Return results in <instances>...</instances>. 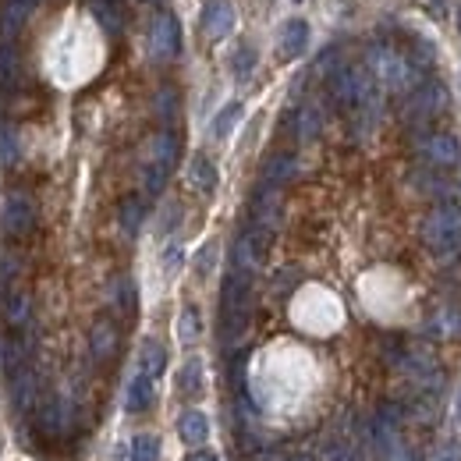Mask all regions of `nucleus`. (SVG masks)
Instances as JSON below:
<instances>
[{"mask_svg":"<svg viewBox=\"0 0 461 461\" xmlns=\"http://www.w3.org/2000/svg\"><path fill=\"white\" fill-rule=\"evenodd\" d=\"M323 461H359V455H355L352 448H344V444H330Z\"/></svg>","mask_w":461,"mask_h":461,"instance_id":"obj_39","label":"nucleus"},{"mask_svg":"<svg viewBox=\"0 0 461 461\" xmlns=\"http://www.w3.org/2000/svg\"><path fill=\"white\" fill-rule=\"evenodd\" d=\"M238 121H241V103H228V107L214 117V139H228Z\"/></svg>","mask_w":461,"mask_h":461,"instance_id":"obj_31","label":"nucleus"},{"mask_svg":"<svg viewBox=\"0 0 461 461\" xmlns=\"http://www.w3.org/2000/svg\"><path fill=\"white\" fill-rule=\"evenodd\" d=\"M298 277H302V273H298L295 266L280 270V273H277V280H273V291H280V295H284V291H291V287L298 284Z\"/></svg>","mask_w":461,"mask_h":461,"instance_id":"obj_38","label":"nucleus"},{"mask_svg":"<svg viewBox=\"0 0 461 461\" xmlns=\"http://www.w3.org/2000/svg\"><path fill=\"white\" fill-rule=\"evenodd\" d=\"M89 11H93L96 25H100L107 36H121V28H125V14H121L117 0H89Z\"/></svg>","mask_w":461,"mask_h":461,"instance_id":"obj_21","label":"nucleus"},{"mask_svg":"<svg viewBox=\"0 0 461 461\" xmlns=\"http://www.w3.org/2000/svg\"><path fill=\"white\" fill-rule=\"evenodd\" d=\"M295 4H298V0H295Z\"/></svg>","mask_w":461,"mask_h":461,"instance_id":"obj_47","label":"nucleus"},{"mask_svg":"<svg viewBox=\"0 0 461 461\" xmlns=\"http://www.w3.org/2000/svg\"><path fill=\"white\" fill-rule=\"evenodd\" d=\"M164 369H167V348L157 337H146L142 348H139V373H146V376L157 380Z\"/></svg>","mask_w":461,"mask_h":461,"instance_id":"obj_20","label":"nucleus"},{"mask_svg":"<svg viewBox=\"0 0 461 461\" xmlns=\"http://www.w3.org/2000/svg\"><path fill=\"white\" fill-rule=\"evenodd\" d=\"M412 53H416V61H412L416 68H419V64H423V68H430V64L437 61V50H433V43H430V39H416V43H412Z\"/></svg>","mask_w":461,"mask_h":461,"instance_id":"obj_36","label":"nucleus"},{"mask_svg":"<svg viewBox=\"0 0 461 461\" xmlns=\"http://www.w3.org/2000/svg\"><path fill=\"white\" fill-rule=\"evenodd\" d=\"M419 153L433 167H458L461 164V142L451 132H433L419 139Z\"/></svg>","mask_w":461,"mask_h":461,"instance_id":"obj_7","label":"nucleus"},{"mask_svg":"<svg viewBox=\"0 0 461 461\" xmlns=\"http://www.w3.org/2000/svg\"><path fill=\"white\" fill-rule=\"evenodd\" d=\"M71 416H75L71 401H68V398H53V401L43 408V416H39V426H43L50 437H61V433H68V426H71Z\"/></svg>","mask_w":461,"mask_h":461,"instance_id":"obj_18","label":"nucleus"},{"mask_svg":"<svg viewBox=\"0 0 461 461\" xmlns=\"http://www.w3.org/2000/svg\"><path fill=\"white\" fill-rule=\"evenodd\" d=\"M114 305H117L125 316H132V312H135V305H139V291H135V280H132V277H117V284H114Z\"/></svg>","mask_w":461,"mask_h":461,"instance_id":"obj_28","label":"nucleus"},{"mask_svg":"<svg viewBox=\"0 0 461 461\" xmlns=\"http://www.w3.org/2000/svg\"><path fill=\"white\" fill-rule=\"evenodd\" d=\"M153 398H157L153 376H146V373H135V376L128 380V387H125V412L139 416V412H146V408L153 405Z\"/></svg>","mask_w":461,"mask_h":461,"instance_id":"obj_13","label":"nucleus"},{"mask_svg":"<svg viewBox=\"0 0 461 461\" xmlns=\"http://www.w3.org/2000/svg\"><path fill=\"white\" fill-rule=\"evenodd\" d=\"M178 89L174 85H160L157 89V96H153V114L164 121V125H171L174 117H178Z\"/></svg>","mask_w":461,"mask_h":461,"instance_id":"obj_24","label":"nucleus"},{"mask_svg":"<svg viewBox=\"0 0 461 461\" xmlns=\"http://www.w3.org/2000/svg\"><path fill=\"white\" fill-rule=\"evenodd\" d=\"M423 241L441 255L455 259L461 252V206L455 199H444L426 221H423Z\"/></svg>","mask_w":461,"mask_h":461,"instance_id":"obj_2","label":"nucleus"},{"mask_svg":"<svg viewBox=\"0 0 461 461\" xmlns=\"http://www.w3.org/2000/svg\"><path fill=\"white\" fill-rule=\"evenodd\" d=\"M11 401H14V412H32V405H36V376H32V369L28 366H18L14 373H11Z\"/></svg>","mask_w":461,"mask_h":461,"instance_id":"obj_15","label":"nucleus"},{"mask_svg":"<svg viewBox=\"0 0 461 461\" xmlns=\"http://www.w3.org/2000/svg\"><path fill=\"white\" fill-rule=\"evenodd\" d=\"M150 4H164V0H150Z\"/></svg>","mask_w":461,"mask_h":461,"instance_id":"obj_46","label":"nucleus"},{"mask_svg":"<svg viewBox=\"0 0 461 461\" xmlns=\"http://www.w3.org/2000/svg\"><path fill=\"white\" fill-rule=\"evenodd\" d=\"M117 348H121L117 327H114L110 319H100V323L89 330V352H93V359H96L100 366H103V362H114Z\"/></svg>","mask_w":461,"mask_h":461,"instance_id":"obj_11","label":"nucleus"},{"mask_svg":"<svg viewBox=\"0 0 461 461\" xmlns=\"http://www.w3.org/2000/svg\"><path fill=\"white\" fill-rule=\"evenodd\" d=\"M437 461H461V441H458V437H455V441H448V444L441 448Z\"/></svg>","mask_w":461,"mask_h":461,"instance_id":"obj_40","label":"nucleus"},{"mask_svg":"<svg viewBox=\"0 0 461 461\" xmlns=\"http://www.w3.org/2000/svg\"><path fill=\"white\" fill-rule=\"evenodd\" d=\"M366 64H369V75L387 93H408L416 85V64L405 53H398L394 46H387V43H373L369 53H366Z\"/></svg>","mask_w":461,"mask_h":461,"instance_id":"obj_1","label":"nucleus"},{"mask_svg":"<svg viewBox=\"0 0 461 461\" xmlns=\"http://www.w3.org/2000/svg\"><path fill=\"white\" fill-rule=\"evenodd\" d=\"M14 157H18V139L11 128H4L0 132V164H14Z\"/></svg>","mask_w":461,"mask_h":461,"instance_id":"obj_37","label":"nucleus"},{"mask_svg":"<svg viewBox=\"0 0 461 461\" xmlns=\"http://www.w3.org/2000/svg\"><path fill=\"white\" fill-rule=\"evenodd\" d=\"M280 217H284L280 189H273V185L263 182V185L255 189V196H252V228L273 234V230L280 228Z\"/></svg>","mask_w":461,"mask_h":461,"instance_id":"obj_6","label":"nucleus"},{"mask_svg":"<svg viewBox=\"0 0 461 461\" xmlns=\"http://www.w3.org/2000/svg\"><path fill=\"white\" fill-rule=\"evenodd\" d=\"M448 107H451V93H448V85H444V82H437V78H430V82L416 85L412 100L405 103V114H408V121L419 128V125H430L433 117H441Z\"/></svg>","mask_w":461,"mask_h":461,"instance_id":"obj_3","label":"nucleus"},{"mask_svg":"<svg viewBox=\"0 0 461 461\" xmlns=\"http://www.w3.org/2000/svg\"><path fill=\"white\" fill-rule=\"evenodd\" d=\"M0 228L7 238H25L28 230L36 228V206L25 192H11L0 206Z\"/></svg>","mask_w":461,"mask_h":461,"instance_id":"obj_4","label":"nucleus"},{"mask_svg":"<svg viewBox=\"0 0 461 461\" xmlns=\"http://www.w3.org/2000/svg\"><path fill=\"white\" fill-rule=\"evenodd\" d=\"M217 182H221V174H217L214 160L203 157V153H196V157L189 160V185H192L199 196H214V192H217Z\"/></svg>","mask_w":461,"mask_h":461,"instance_id":"obj_14","label":"nucleus"},{"mask_svg":"<svg viewBox=\"0 0 461 461\" xmlns=\"http://www.w3.org/2000/svg\"><path fill=\"white\" fill-rule=\"evenodd\" d=\"M178 153H182V146H178L174 132H157V135L146 142V164H153V167H160V171H167V174H171V167L178 164Z\"/></svg>","mask_w":461,"mask_h":461,"instance_id":"obj_10","label":"nucleus"},{"mask_svg":"<svg viewBox=\"0 0 461 461\" xmlns=\"http://www.w3.org/2000/svg\"><path fill=\"white\" fill-rule=\"evenodd\" d=\"M458 419H461V387H458Z\"/></svg>","mask_w":461,"mask_h":461,"instance_id":"obj_44","label":"nucleus"},{"mask_svg":"<svg viewBox=\"0 0 461 461\" xmlns=\"http://www.w3.org/2000/svg\"><path fill=\"white\" fill-rule=\"evenodd\" d=\"M199 334H203L199 309H196V305H185L182 316H178V337H182L185 344H192V341H199Z\"/></svg>","mask_w":461,"mask_h":461,"instance_id":"obj_29","label":"nucleus"},{"mask_svg":"<svg viewBox=\"0 0 461 461\" xmlns=\"http://www.w3.org/2000/svg\"><path fill=\"white\" fill-rule=\"evenodd\" d=\"M14 71H18V53H14V46L4 39V43H0V82L7 85V82L14 78Z\"/></svg>","mask_w":461,"mask_h":461,"instance_id":"obj_33","label":"nucleus"},{"mask_svg":"<svg viewBox=\"0 0 461 461\" xmlns=\"http://www.w3.org/2000/svg\"><path fill=\"white\" fill-rule=\"evenodd\" d=\"M298 178V157L295 153H270L263 164V182L273 189H284L287 182Z\"/></svg>","mask_w":461,"mask_h":461,"instance_id":"obj_12","label":"nucleus"},{"mask_svg":"<svg viewBox=\"0 0 461 461\" xmlns=\"http://www.w3.org/2000/svg\"><path fill=\"white\" fill-rule=\"evenodd\" d=\"M255 61H259L255 46H252V43H241V46L234 50V57H230V71H234L238 78H248V75L255 71Z\"/></svg>","mask_w":461,"mask_h":461,"instance_id":"obj_30","label":"nucleus"},{"mask_svg":"<svg viewBox=\"0 0 461 461\" xmlns=\"http://www.w3.org/2000/svg\"><path fill=\"white\" fill-rule=\"evenodd\" d=\"M182 50V28H178V18L174 14H157L153 18V28H150V53L157 61H174Z\"/></svg>","mask_w":461,"mask_h":461,"instance_id":"obj_5","label":"nucleus"},{"mask_svg":"<svg viewBox=\"0 0 461 461\" xmlns=\"http://www.w3.org/2000/svg\"><path fill=\"white\" fill-rule=\"evenodd\" d=\"M28 14H32V4L28 0H4L0 4V36L4 39L18 36L25 28V21H28Z\"/></svg>","mask_w":461,"mask_h":461,"instance_id":"obj_19","label":"nucleus"},{"mask_svg":"<svg viewBox=\"0 0 461 461\" xmlns=\"http://www.w3.org/2000/svg\"><path fill=\"white\" fill-rule=\"evenodd\" d=\"M128 458L132 461H160V437H157V433H139V437H132Z\"/></svg>","mask_w":461,"mask_h":461,"instance_id":"obj_27","label":"nucleus"},{"mask_svg":"<svg viewBox=\"0 0 461 461\" xmlns=\"http://www.w3.org/2000/svg\"><path fill=\"white\" fill-rule=\"evenodd\" d=\"M199 25H203V36L214 39V43L230 36V28H234V4L230 0H206Z\"/></svg>","mask_w":461,"mask_h":461,"instance_id":"obj_8","label":"nucleus"},{"mask_svg":"<svg viewBox=\"0 0 461 461\" xmlns=\"http://www.w3.org/2000/svg\"><path fill=\"white\" fill-rule=\"evenodd\" d=\"M160 263H164V270H167V273H178V266L185 263V248H182V241H171V245L164 248Z\"/></svg>","mask_w":461,"mask_h":461,"instance_id":"obj_35","label":"nucleus"},{"mask_svg":"<svg viewBox=\"0 0 461 461\" xmlns=\"http://www.w3.org/2000/svg\"><path fill=\"white\" fill-rule=\"evenodd\" d=\"M291 132H295L298 142H312V139L323 132V110H319L316 103L298 107V110L291 114Z\"/></svg>","mask_w":461,"mask_h":461,"instance_id":"obj_17","label":"nucleus"},{"mask_svg":"<svg viewBox=\"0 0 461 461\" xmlns=\"http://www.w3.org/2000/svg\"><path fill=\"white\" fill-rule=\"evenodd\" d=\"M142 221H146L142 199H139V196H128V199L121 203V210H117V224H121V230H125L128 238H135L139 228H142Z\"/></svg>","mask_w":461,"mask_h":461,"instance_id":"obj_22","label":"nucleus"},{"mask_svg":"<svg viewBox=\"0 0 461 461\" xmlns=\"http://www.w3.org/2000/svg\"><path fill=\"white\" fill-rule=\"evenodd\" d=\"M305 50H309V21L305 18H287L280 25V43H277L280 61H298Z\"/></svg>","mask_w":461,"mask_h":461,"instance_id":"obj_9","label":"nucleus"},{"mask_svg":"<svg viewBox=\"0 0 461 461\" xmlns=\"http://www.w3.org/2000/svg\"><path fill=\"white\" fill-rule=\"evenodd\" d=\"M164 185H167V171H160L153 164H142V189H146V196H160Z\"/></svg>","mask_w":461,"mask_h":461,"instance_id":"obj_32","label":"nucleus"},{"mask_svg":"<svg viewBox=\"0 0 461 461\" xmlns=\"http://www.w3.org/2000/svg\"><path fill=\"white\" fill-rule=\"evenodd\" d=\"M458 32H461V4H458Z\"/></svg>","mask_w":461,"mask_h":461,"instance_id":"obj_45","label":"nucleus"},{"mask_svg":"<svg viewBox=\"0 0 461 461\" xmlns=\"http://www.w3.org/2000/svg\"><path fill=\"white\" fill-rule=\"evenodd\" d=\"M178 437H182V444H189V448H203V444L210 441V419H206L199 408L182 412V419H178Z\"/></svg>","mask_w":461,"mask_h":461,"instance_id":"obj_16","label":"nucleus"},{"mask_svg":"<svg viewBox=\"0 0 461 461\" xmlns=\"http://www.w3.org/2000/svg\"><path fill=\"white\" fill-rule=\"evenodd\" d=\"M178 214H182V206H178V203H171V210L164 214V224H160V230L174 228V224H178Z\"/></svg>","mask_w":461,"mask_h":461,"instance_id":"obj_41","label":"nucleus"},{"mask_svg":"<svg viewBox=\"0 0 461 461\" xmlns=\"http://www.w3.org/2000/svg\"><path fill=\"white\" fill-rule=\"evenodd\" d=\"M430 330L437 334V337H461V309H441L437 316H433V323H430Z\"/></svg>","mask_w":461,"mask_h":461,"instance_id":"obj_26","label":"nucleus"},{"mask_svg":"<svg viewBox=\"0 0 461 461\" xmlns=\"http://www.w3.org/2000/svg\"><path fill=\"white\" fill-rule=\"evenodd\" d=\"M185 461H217V455H210V451H192Z\"/></svg>","mask_w":461,"mask_h":461,"instance_id":"obj_42","label":"nucleus"},{"mask_svg":"<svg viewBox=\"0 0 461 461\" xmlns=\"http://www.w3.org/2000/svg\"><path fill=\"white\" fill-rule=\"evenodd\" d=\"M214 263H217V241H206V245L199 248V255H196V273H199V277H210Z\"/></svg>","mask_w":461,"mask_h":461,"instance_id":"obj_34","label":"nucleus"},{"mask_svg":"<svg viewBox=\"0 0 461 461\" xmlns=\"http://www.w3.org/2000/svg\"><path fill=\"white\" fill-rule=\"evenodd\" d=\"M287 461H312L309 455H295V458H287Z\"/></svg>","mask_w":461,"mask_h":461,"instance_id":"obj_43","label":"nucleus"},{"mask_svg":"<svg viewBox=\"0 0 461 461\" xmlns=\"http://www.w3.org/2000/svg\"><path fill=\"white\" fill-rule=\"evenodd\" d=\"M178 391L189 394V398H199L203 394V362L199 359H189L178 373Z\"/></svg>","mask_w":461,"mask_h":461,"instance_id":"obj_25","label":"nucleus"},{"mask_svg":"<svg viewBox=\"0 0 461 461\" xmlns=\"http://www.w3.org/2000/svg\"><path fill=\"white\" fill-rule=\"evenodd\" d=\"M0 302H4V316H7L11 327H25L28 323V305L32 302H28L25 291H4Z\"/></svg>","mask_w":461,"mask_h":461,"instance_id":"obj_23","label":"nucleus"}]
</instances>
